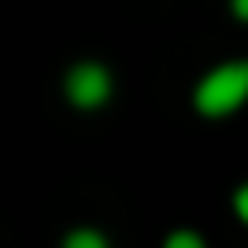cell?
<instances>
[{
  "label": "cell",
  "mask_w": 248,
  "mask_h": 248,
  "mask_svg": "<svg viewBox=\"0 0 248 248\" xmlns=\"http://www.w3.org/2000/svg\"><path fill=\"white\" fill-rule=\"evenodd\" d=\"M65 96H70L78 109H100V105L113 96V78H109L105 65L83 61V65H74V70L65 74Z\"/></svg>",
  "instance_id": "cell-2"
},
{
  "label": "cell",
  "mask_w": 248,
  "mask_h": 248,
  "mask_svg": "<svg viewBox=\"0 0 248 248\" xmlns=\"http://www.w3.org/2000/svg\"><path fill=\"white\" fill-rule=\"evenodd\" d=\"M235 214H240V222H248V183L235 192Z\"/></svg>",
  "instance_id": "cell-5"
},
{
  "label": "cell",
  "mask_w": 248,
  "mask_h": 248,
  "mask_svg": "<svg viewBox=\"0 0 248 248\" xmlns=\"http://www.w3.org/2000/svg\"><path fill=\"white\" fill-rule=\"evenodd\" d=\"M231 4H235V17H244V22H248V0H231Z\"/></svg>",
  "instance_id": "cell-6"
},
{
  "label": "cell",
  "mask_w": 248,
  "mask_h": 248,
  "mask_svg": "<svg viewBox=\"0 0 248 248\" xmlns=\"http://www.w3.org/2000/svg\"><path fill=\"white\" fill-rule=\"evenodd\" d=\"M61 248H109V240H105L96 227H74V231L61 240Z\"/></svg>",
  "instance_id": "cell-3"
},
{
  "label": "cell",
  "mask_w": 248,
  "mask_h": 248,
  "mask_svg": "<svg viewBox=\"0 0 248 248\" xmlns=\"http://www.w3.org/2000/svg\"><path fill=\"white\" fill-rule=\"evenodd\" d=\"M161 248H209V244H205V235H201V231H170Z\"/></svg>",
  "instance_id": "cell-4"
},
{
  "label": "cell",
  "mask_w": 248,
  "mask_h": 248,
  "mask_svg": "<svg viewBox=\"0 0 248 248\" xmlns=\"http://www.w3.org/2000/svg\"><path fill=\"white\" fill-rule=\"evenodd\" d=\"M248 100V61H231V65H218L214 74L201 78L196 87V109L205 118H227L235 113Z\"/></svg>",
  "instance_id": "cell-1"
}]
</instances>
